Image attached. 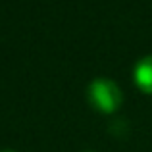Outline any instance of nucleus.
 <instances>
[{
	"mask_svg": "<svg viewBox=\"0 0 152 152\" xmlns=\"http://www.w3.org/2000/svg\"><path fill=\"white\" fill-rule=\"evenodd\" d=\"M89 152H91V150H89Z\"/></svg>",
	"mask_w": 152,
	"mask_h": 152,
	"instance_id": "obj_4",
	"label": "nucleus"
},
{
	"mask_svg": "<svg viewBox=\"0 0 152 152\" xmlns=\"http://www.w3.org/2000/svg\"><path fill=\"white\" fill-rule=\"evenodd\" d=\"M133 79L139 91H142L145 94H152V54L137 62L133 69Z\"/></svg>",
	"mask_w": 152,
	"mask_h": 152,
	"instance_id": "obj_2",
	"label": "nucleus"
},
{
	"mask_svg": "<svg viewBox=\"0 0 152 152\" xmlns=\"http://www.w3.org/2000/svg\"><path fill=\"white\" fill-rule=\"evenodd\" d=\"M89 104L100 114H114L123 104V93L115 81L108 77H96L89 83L87 89Z\"/></svg>",
	"mask_w": 152,
	"mask_h": 152,
	"instance_id": "obj_1",
	"label": "nucleus"
},
{
	"mask_svg": "<svg viewBox=\"0 0 152 152\" xmlns=\"http://www.w3.org/2000/svg\"><path fill=\"white\" fill-rule=\"evenodd\" d=\"M0 152H15V150H0Z\"/></svg>",
	"mask_w": 152,
	"mask_h": 152,
	"instance_id": "obj_3",
	"label": "nucleus"
}]
</instances>
